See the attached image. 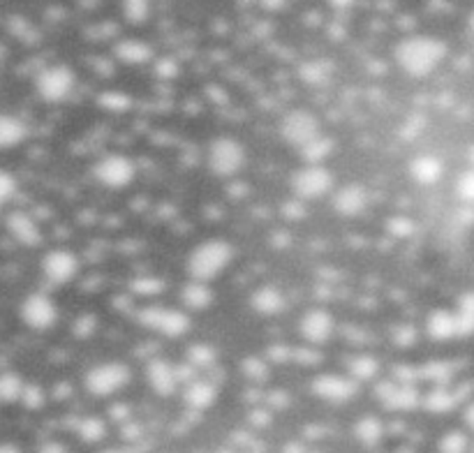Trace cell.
Here are the masks:
<instances>
[{
    "instance_id": "obj_1",
    "label": "cell",
    "mask_w": 474,
    "mask_h": 453,
    "mask_svg": "<svg viewBox=\"0 0 474 453\" xmlns=\"http://www.w3.org/2000/svg\"><path fill=\"white\" fill-rule=\"evenodd\" d=\"M444 47L437 40H428V38H419L412 40L403 47V60L415 70H428L437 60L443 58Z\"/></svg>"
},
{
    "instance_id": "obj_10",
    "label": "cell",
    "mask_w": 474,
    "mask_h": 453,
    "mask_svg": "<svg viewBox=\"0 0 474 453\" xmlns=\"http://www.w3.org/2000/svg\"><path fill=\"white\" fill-rule=\"evenodd\" d=\"M470 26H472V31H474V14H472V22H470Z\"/></svg>"
},
{
    "instance_id": "obj_5",
    "label": "cell",
    "mask_w": 474,
    "mask_h": 453,
    "mask_svg": "<svg viewBox=\"0 0 474 453\" xmlns=\"http://www.w3.org/2000/svg\"><path fill=\"white\" fill-rule=\"evenodd\" d=\"M23 382L16 372H0V403H16L23 395Z\"/></svg>"
},
{
    "instance_id": "obj_2",
    "label": "cell",
    "mask_w": 474,
    "mask_h": 453,
    "mask_svg": "<svg viewBox=\"0 0 474 453\" xmlns=\"http://www.w3.org/2000/svg\"><path fill=\"white\" fill-rule=\"evenodd\" d=\"M72 84V75L65 67H49L40 75L38 91L44 100H60Z\"/></svg>"
},
{
    "instance_id": "obj_6",
    "label": "cell",
    "mask_w": 474,
    "mask_h": 453,
    "mask_svg": "<svg viewBox=\"0 0 474 453\" xmlns=\"http://www.w3.org/2000/svg\"><path fill=\"white\" fill-rule=\"evenodd\" d=\"M14 188H16L14 178H12L7 172H3V169H0V204L10 200L12 194H14Z\"/></svg>"
},
{
    "instance_id": "obj_7",
    "label": "cell",
    "mask_w": 474,
    "mask_h": 453,
    "mask_svg": "<svg viewBox=\"0 0 474 453\" xmlns=\"http://www.w3.org/2000/svg\"><path fill=\"white\" fill-rule=\"evenodd\" d=\"M22 400H23V404H26V407H31V410H38L40 404H42L44 398H42V391H40V388L26 386V388H23Z\"/></svg>"
},
{
    "instance_id": "obj_4",
    "label": "cell",
    "mask_w": 474,
    "mask_h": 453,
    "mask_svg": "<svg viewBox=\"0 0 474 453\" xmlns=\"http://www.w3.org/2000/svg\"><path fill=\"white\" fill-rule=\"evenodd\" d=\"M26 129L16 119L7 116V113H0V148H10L16 146L23 139Z\"/></svg>"
},
{
    "instance_id": "obj_3",
    "label": "cell",
    "mask_w": 474,
    "mask_h": 453,
    "mask_svg": "<svg viewBox=\"0 0 474 453\" xmlns=\"http://www.w3.org/2000/svg\"><path fill=\"white\" fill-rule=\"evenodd\" d=\"M22 313H23V322L31 324V326H38V329L47 326V324L54 319V307H51L49 298L44 297L26 298Z\"/></svg>"
},
{
    "instance_id": "obj_8",
    "label": "cell",
    "mask_w": 474,
    "mask_h": 453,
    "mask_svg": "<svg viewBox=\"0 0 474 453\" xmlns=\"http://www.w3.org/2000/svg\"><path fill=\"white\" fill-rule=\"evenodd\" d=\"M465 449V437L463 435H452L444 440V451L447 453H461Z\"/></svg>"
},
{
    "instance_id": "obj_9",
    "label": "cell",
    "mask_w": 474,
    "mask_h": 453,
    "mask_svg": "<svg viewBox=\"0 0 474 453\" xmlns=\"http://www.w3.org/2000/svg\"><path fill=\"white\" fill-rule=\"evenodd\" d=\"M0 453H22V449H16L14 444H0Z\"/></svg>"
}]
</instances>
